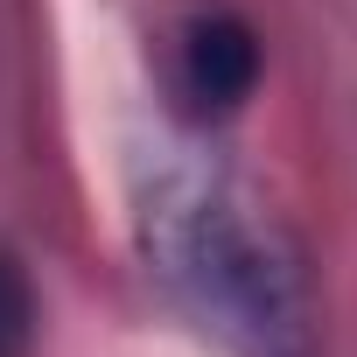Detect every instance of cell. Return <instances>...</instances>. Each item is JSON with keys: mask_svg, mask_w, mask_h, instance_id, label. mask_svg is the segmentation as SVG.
Here are the masks:
<instances>
[{"mask_svg": "<svg viewBox=\"0 0 357 357\" xmlns=\"http://www.w3.org/2000/svg\"><path fill=\"white\" fill-rule=\"evenodd\" d=\"M147 259L204 329L245 357H308L301 273L225 175L168 168L140 211Z\"/></svg>", "mask_w": 357, "mask_h": 357, "instance_id": "obj_1", "label": "cell"}, {"mask_svg": "<svg viewBox=\"0 0 357 357\" xmlns=\"http://www.w3.org/2000/svg\"><path fill=\"white\" fill-rule=\"evenodd\" d=\"M36 336V294H29V273L0 252V357H22Z\"/></svg>", "mask_w": 357, "mask_h": 357, "instance_id": "obj_3", "label": "cell"}, {"mask_svg": "<svg viewBox=\"0 0 357 357\" xmlns=\"http://www.w3.org/2000/svg\"><path fill=\"white\" fill-rule=\"evenodd\" d=\"M175 84L197 112H238L259 84V43L231 8H197L175 36Z\"/></svg>", "mask_w": 357, "mask_h": 357, "instance_id": "obj_2", "label": "cell"}]
</instances>
